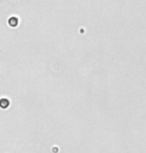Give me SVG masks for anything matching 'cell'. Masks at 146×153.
Segmentation results:
<instances>
[{
	"mask_svg": "<svg viewBox=\"0 0 146 153\" xmlns=\"http://www.w3.org/2000/svg\"><path fill=\"white\" fill-rule=\"evenodd\" d=\"M9 24L11 26H16V25L18 24V19H17L16 17H12V18L9 19Z\"/></svg>",
	"mask_w": 146,
	"mask_h": 153,
	"instance_id": "obj_1",
	"label": "cell"
}]
</instances>
